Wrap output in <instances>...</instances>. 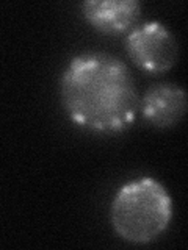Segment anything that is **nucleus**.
Returning a JSON list of instances; mask_svg holds the SVG:
<instances>
[{"label":"nucleus","instance_id":"1","mask_svg":"<svg viewBox=\"0 0 188 250\" xmlns=\"http://www.w3.org/2000/svg\"><path fill=\"white\" fill-rule=\"evenodd\" d=\"M60 99L70 122L97 135L130 128L140 106L130 69L105 52H86L69 60L60 77Z\"/></svg>","mask_w":188,"mask_h":250},{"label":"nucleus","instance_id":"2","mask_svg":"<svg viewBox=\"0 0 188 250\" xmlns=\"http://www.w3.org/2000/svg\"><path fill=\"white\" fill-rule=\"evenodd\" d=\"M172 200L159 180L141 177L124 183L110 205V222L116 234L132 244H149L168 230Z\"/></svg>","mask_w":188,"mask_h":250},{"label":"nucleus","instance_id":"3","mask_svg":"<svg viewBox=\"0 0 188 250\" xmlns=\"http://www.w3.org/2000/svg\"><path fill=\"white\" fill-rule=\"evenodd\" d=\"M125 52L132 62L151 74H163L176 64L179 44L174 33L160 21H147L125 38Z\"/></svg>","mask_w":188,"mask_h":250},{"label":"nucleus","instance_id":"4","mask_svg":"<svg viewBox=\"0 0 188 250\" xmlns=\"http://www.w3.org/2000/svg\"><path fill=\"white\" fill-rule=\"evenodd\" d=\"M82 14L102 35H129L140 22L141 3L137 0H85Z\"/></svg>","mask_w":188,"mask_h":250},{"label":"nucleus","instance_id":"5","mask_svg":"<svg viewBox=\"0 0 188 250\" xmlns=\"http://www.w3.org/2000/svg\"><path fill=\"white\" fill-rule=\"evenodd\" d=\"M138 111L157 128H171L187 113V92L176 83H155L140 99Z\"/></svg>","mask_w":188,"mask_h":250}]
</instances>
